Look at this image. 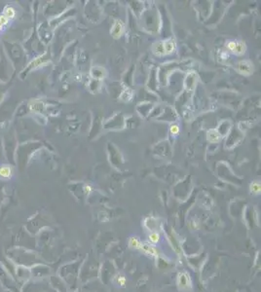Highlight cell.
Here are the masks:
<instances>
[{
  "mask_svg": "<svg viewBox=\"0 0 261 292\" xmlns=\"http://www.w3.org/2000/svg\"><path fill=\"white\" fill-rule=\"evenodd\" d=\"M235 47H236V42H230L228 44V48H229V50H231V51L234 52Z\"/></svg>",
  "mask_w": 261,
  "mask_h": 292,
  "instance_id": "cell-12",
  "label": "cell"
},
{
  "mask_svg": "<svg viewBox=\"0 0 261 292\" xmlns=\"http://www.w3.org/2000/svg\"><path fill=\"white\" fill-rule=\"evenodd\" d=\"M13 175V168L8 165H3L0 167V177L3 179H9Z\"/></svg>",
  "mask_w": 261,
  "mask_h": 292,
  "instance_id": "cell-1",
  "label": "cell"
},
{
  "mask_svg": "<svg viewBox=\"0 0 261 292\" xmlns=\"http://www.w3.org/2000/svg\"><path fill=\"white\" fill-rule=\"evenodd\" d=\"M174 42L172 41H169V42H166V43H164V50H165V53H172V51H174Z\"/></svg>",
  "mask_w": 261,
  "mask_h": 292,
  "instance_id": "cell-5",
  "label": "cell"
},
{
  "mask_svg": "<svg viewBox=\"0 0 261 292\" xmlns=\"http://www.w3.org/2000/svg\"><path fill=\"white\" fill-rule=\"evenodd\" d=\"M140 242H139V240L138 238H131L130 239V245L132 247H134V248H139V246H140Z\"/></svg>",
  "mask_w": 261,
  "mask_h": 292,
  "instance_id": "cell-6",
  "label": "cell"
},
{
  "mask_svg": "<svg viewBox=\"0 0 261 292\" xmlns=\"http://www.w3.org/2000/svg\"><path fill=\"white\" fill-rule=\"evenodd\" d=\"M179 283H180L181 287H185L187 284V279L184 275H180L179 276Z\"/></svg>",
  "mask_w": 261,
  "mask_h": 292,
  "instance_id": "cell-9",
  "label": "cell"
},
{
  "mask_svg": "<svg viewBox=\"0 0 261 292\" xmlns=\"http://www.w3.org/2000/svg\"><path fill=\"white\" fill-rule=\"evenodd\" d=\"M139 248H141L145 253H147L149 255H153V256H157V255H158L157 249L153 245H148V243H143V245H140Z\"/></svg>",
  "mask_w": 261,
  "mask_h": 292,
  "instance_id": "cell-2",
  "label": "cell"
},
{
  "mask_svg": "<svg viewBox=\"0 0 261 292\" xmlns=\"http://www.w3.org/2000/svg\"><path fill=\"white\" fill-rule=\"evenodd\" d=\"M9 23V19H7V18L4 16V15H0V24L2 25V27H4V25H7Z\"/></svg>",
  "mask_w": 261,
  "mask_h": 292,
  "instance_id": "cell-10",
  "label": "cell"
},
{
  "mask_svg": "<svg viewBox=\"0 0 261 292\" xmlns=\"http://www.w3.org/2000/svg\"><path fill=\"white\" fill-rule=\"evenodd\" d=\"M2 27H2L1 24H0V30H1V29H2Z\"/></svg>",
  "mask_w": 261,
  "mask_h": 292,
  "instance_id": "cell-14",
  "label": "cell"
},
{
  "mask_svg": "<svg viewBox=\"0 0 261 292\" xmlns=\"http://www.w3.org/2000/svg\"><path fill=\"white\" fill-rule=\"evenodd\" d=\"M245 46L244 43H242V42L236 43V47H235V50H234L235 53L238 55H242L245 53Z\"/></svg>",
  "mask_w": 261,
  "mask_h": 292,
  "instance_id": "cell-4",
  "label": "cell"
},
{
  "mask_svg": "<svg viewBox=\"0 0 261 292\" xmlns=\"http://www.w3.org/2000/svg\"><path fill=\"white\" fill-rule=\"evenodd\" d=\"M3 15L7 18V19H13V18L16 16V11L14 10L13 7L11 6H6L4 10H3Z\"/></svg>",
  "mask_w": 261,
  "mask_h": 292,
  "instance_id": "cell-3",
  "label": "cell"
},
{
  "mask_svg": "<svg viewBox=\"0 0 261 292\" xmlns=\"http://www.w3.org/2000/svg\"><path fill=\"white\" fill-rule=\"evenodd\" d=\"M149 240L151 241L153 243H156L159 242V240H160V236L159 234H157V233H152V234H150L149 235Z\"/></svg>",
  "mask_w": 261,
  "mask_h": 292,
  "instance_id": "cell-7",
  "label": "cell"
},
{
  "mask_svg": "<svg viewBox=\"0 0 261 292\" xmlns=\"http://www.w3.org/2000/svg\"><path fill=\"white\" fill-rule=\"evenodd\" d=\"M171 132H172V134L176 135V134H178L179 129H178V127L176 125H172V127H171Z\"/></svg>",
  "mask_w": 261,
  "mask_h": 292,
  "instance_id": "cell-11",
  "label": "cell"
},
{
  "mask_svg": "<svg viewBox=\"0 0 261 292\" xmlns=\"http://www.w3.org/2000/svg\"><path fill=\"white\" fill-rule=\"evenodd\" d=\"M118 282H119L122 286H124V284H125V279L122 278V276H119V279H118Z\"/></svg>",
  "mask_w": 261,
  "mask_h": 292,
  "instance_id": "cell-13",
  "label": "cell"
},
{
  "mask_svg": "<svg viewBox=\"0 0 261 292\" xmlns=\"http://www.w3.org/2000/svg\"><path fill=\"white\" fill-rule=\"evenodd\" d=\"M251 190L253 192V193H259V192H260V184L257 183V182L252 183L251 185Z\"/></svg>",
  "mask_w": 261,
  "mask_h": 292,
  "instance_id": "cell-8",
  "label": "cell"
}]
</instances>
